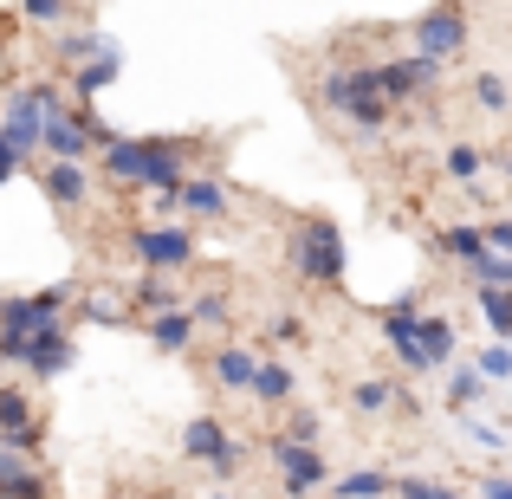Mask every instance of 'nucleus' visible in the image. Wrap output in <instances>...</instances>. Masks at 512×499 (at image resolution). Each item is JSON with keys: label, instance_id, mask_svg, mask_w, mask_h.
<instances>
[{"label": "nucleus", "instance_id": "f257e3e1", "mask_svg": "<svg viewBox=\"0 0 512 499\" xmlns=\"http://www.w3.org/2000/svg\"><path fill=\"white\" fill-rule=\"evenodd\" d=\"M104 169H111L117 182L175 195V188H182V143H130V137H111V143H104Z\"/></svg>", "mask_w": 512, "mask_h": 499}, {"label": "nucleus", "instance_id": "f03ea898", "mask_svg": "<svg viewBox=\"0 0 512 499\" xmlns=\"http://www.w3.org/2000/svg\"><path fill=\"white\" fill-rule=\"evenodd\" d=\"M344 266H350V253H344V234L325 221V214H312V221L292 234V273L299 279H312V286H338L344 279Z\"/></svg>", "mask_w": 512, "mask_h": 499}, {"label": "nucleus", "instance_id": "7ed1b4c3", "mask_svg": "<svg viewBox=\"0 0 512 499\" xmlns=\"http://www.w3.org/2000/svg\"><path fill=\"white\" fill-rule=\"evenodd\" d=\"M20 363L33 376H65L72 370V337L65 331H39V337H0V370Z\"/></svg>", "mask_w": 512, "mask_h": 499}, {"label": "nucleus", "instance_id": "20e7f679", "mask_svg": "<svg viewBox=\"0 0 512 499\" xmlns=\"http://www.w3.org/2000/svg\"><path fill=\"white\" fill-rule=\"evenodd\" d=\"M59 312H65V286L26 292V299H0V337H39V331H59Z\"/></svg>", "mask_w": 512, "mask_h": 499}, {"label": "nucleus", "instance_id": "39448f33", "mask_svg": "<svg viewBox=\"0 0 512 499\" xmlns=\"http://www.w3.org/2000/svg\"><path fill=\"white\" fill-rule=\"evenodd\" d=\"M325 104L338 117H357L363 130H376L389 117V104L376 98V85H370V65H357V72H338V78H325Z\"/></svg>", "mask_w": 512, "mask_h": 499}, {"label": "nucleus", "instance_id": "423d86ee", "mask_svg": "<svg viewBox=\"0 0 512 499\" xmlns=\"http://www.w3.org/2000/svg\"><path fill=\"white\" fill-rule=\"evenodd\" d=\"M415 59H428V65H441V59H454V52L467 46V13L461 7H428L422 20H415Z\"/></svg>", "mask_w": 512, "mask_h": 499}, {"label": "nucleus", "instance_id": "0eeeda50", "mask_svg": "<svg viewBox=\"0 0 512 499\" xmlns=\"http://www.w3.org/2000/svg\"><path fill=\"white\" fill-rule=\"evenodd\" d=\"M130 247H137L143 273H156V279L195 260V234H188V227H143V234L130 240Z\"/></svg>", "mask_w": 512, "mask_h": 499}, {"label": "nucleus", "instance_id": "6e6552de", "mask_svg": "<svg viewBox=\"0 0 512 499\" xmlns=\"http://www.w3.org/2000/svg\"><path fill=\"white\" fill-rule=\"evenodd\" d=\"M182 448L195 454V461H208L221 480H227V474H240V441H227V428L214 422V415H195V422L182 428Z\"/></svg>", "mask_w": 512, "mask_h": 499}, {"label": "nucleus", "instance_id": "1a4fd4ad", "mask_svg": "<svg viewBox=\"0 0 512 499\" xmlns=\"http://www.w3.org/2000/svg\"><path fill=\"white\" fill-rule=\"evenodd\" d=\"M435 72L441 65H428V59H389V65H370V85H376L383 104H402V98H415V91L435 85Z\"/></svg>", "mask_w": 512, "mask_h": 499}, {"label": "nucleus", "instance_id": "9d476101", "mask_svg": "<svg viewBox=\"0 0 512 499\" xmlns=\"http://www.w3.org/2000/svg\"><path fill=\"white\" fill-rule=\"evenodd\" d=\"M273 461H279V474H286V499H299V493H312V487L331 480V467L318 461V448H299V441H273Z\"/></svg>", "mask_w": 512, "mask_h": 499}, {"label": "nucleus", "instance_id": "9b49d317", "mask_svg": "<svg viewBox=\"0 0 512 499\" xmlns=\"http://www.w3.org/2000/svg\"><path fill=\"white\" fill-rule=\"evenodd\" d=\"M0 137L13 143V150H39V85H20L7 91V111H0Z\"/></svg>", "mask_w": 512, "mask_h": 499}, {"label": "nucleus", "instance_id": "f8f14e48", "mask_svg": "<svg viewBox=\"0 0 512 499\" xmlns=\"http://www.w3.org/2000/svg\"><path fill=\"white\" fill-rule=\"evenodd\" d=\"M0 448H39V422H33V402L20 389H0Z\"/></svg>", "mask_w": 512, "mask_h": 499}, {"label": "nucleus", "instance_id": "ddd939ff", "mask_svg": "<svg viewBox=\"0 0 512 499\" xmlns=\"http://www.w3.org/2000/svg\"><path fill=\"white\" fill-rule=\"evenodd\" d=\"M39 188H46V201H59V208H78V201L91 195V175L78 163H52L46 175H39Z\"/></svg>", "mask_w": 512, "mask_h": 499}, {"label": "nucleus", "instance_id": "4468645a", "mask_svg": "<svg viewBox=\"0 0 512 499\" xmlns=\"http://www.w3.org/2000/svg\"><path fill=\"white\" fill-rule=\"evenodd\" d=\"M415 344H422L428 370H441V363L454 357V325H448L441 312H422V318H415Z\"/></svg>", "mask_w": 512, "mask_h": 499}, {"label": "nucleus", "instance_id": "2eb2a0df", "mask_svg": "<svg viewBox=\"0 0 512 499\" xmlns=\"http://www.w3.org/2000/svg\"><path fill=\"white\" fill-rule=\"evenodd\" d=\"M0 499H46V480H39L13 448H0Z\"/></svg>", "mask_w": 512, "mask_h": 499}, {"label": "nucleus", "instance_id": "dca6fc26", "mask_svg": "<svg viewBox=\"0 0 512 499\" xmlns=\"http://www.w3.org/2000/svg\"><path fill=\"white\" fill-rule=\"evenodd\" d=\"M117 72H124V52H117V46H104V52H98V59H91V65H78V78H72L78 104H91V98H98V91L111 85Z\"/></svg>", "mask_w": 512, "mask_h": 499}, {"label": "nucleus", "instance_id": "f3484780", "mask_svg": "<svg viewBox=\"0 0 512 499\" xmlns=\"http://www.w3.org/2000/svg\"><path fill=\"white\" fill-rule=\"evenodd\" d=\"M175 208L201 214V221H221V214H227V195H221V182H182V188H175Z\"/></svg>", "mask_w": 512, "mask_h": 499}, {"label": "nucleus", "instance_id": "a211bd4d", "mask_svg": "<svg viewBox=\"0 0 512 499\" xmlns=\"http://www.w3.org/2000/svg\"><path fill=\"white\" fill-rule=\"evenodd\" d=\"M253 363H260V357H253V350H240V344L214 350V376H221L227 389H247L253 383Z\"/></svg>", "mask_w": 512, "mask_h": 499}, {"label": "nucleus", "instance_id": "6ab92c4d", "mask_svg": "<svg viewBox=\"0 0 512 499\" xmlns=\"http://www.w3.org/2000/svg\"><path fill=\"white\" fill-rule=\"evenodd\" d=\"M247 389H253L260 402H286V396H292V370H286V363H266V357H260V363H253V383H247Z\"/></svg>", "mask_w": 512, "mask_h": 499}, {"label": "nucleus", "instance_id": "aec40b11", "mask_svg": "<svg viewBox=\"0 0 512 499\" xmlns=\"http://www.w3.org/2000/svg\"><path fill=\"white\" fill-rule=\"evenodd\" d=\"M441 253H448V260H461V266H480V260H487L480 227H448V234H441Z\"/></svg>", "mask_w": 512, "mask_h": 499}, {"label": "nucleus", "instance_id": "412c9836", "mask_svg": "<svg viewBox=\"0 0 512 499\" xmlns=\"http://www.w3.org/2000/svg\"><path fill=\"white\" fill-rule=\"evenodd\" d=\"M480 396H487V383H480V376L467 370V363H461V370H448V409H454V415H467Z\"/></svg>", "mask_w": 512, "mask_h": 499}, {"label": "nucleus", "instance_id": "4be33fe9", "mask_svg": "<svg viewBox=\"0 0 512 499\" xmlns=\"http://www.w3.org/2000/svg\"><path fill=\"white\" fill-rule=\"evenodd\" d=\"M389 487H396L389 474H376V467H363V474H344V480H338V499H383Z\"/></svg>", "mask_w": 512, "mask_h": 499}, {"label": "nucleus", "instance_id": "5701e85b", "mask_svg": "<svg viewBox=\"0 0 512 499\" xmlns=\"http://www.w3.org/2000/svg\"><path fill=\"white\" fill-rule=\"evenodd\" d=\"M150 337H156V350H182L195 337V325H188V312H163V318H150Z\"/></svg>", "mask_w": 512, "mask_h": 499}, {"label": "nucleus", "instance_id": "b1692460", "mask_svg": "<svg viewBox=\"0 0 512 499\" xmlns=\"http://www.w3.org/2000/svg\"><path fill=\"white\" fill-rule=\"evenodd\" d=\"M104 46H111V39H98V33H65V39H59L52 52H59L65 65H91V59H98Z\"/></svg>", "mask_w": 512, "mask_h": 499}, {"label": "nucleus", "instance_id": "393cba45", "mask_svg": "<svg viewBox=\"0 0 512 499\" xmlns=\"http://www.w3.org/2000/svg\"><path fill=\"white\" fill-rule=\"evenodd\" d=\"M350 402H357V415H383L389 402H396V389H389L383 376H370V383H357V396H350Z\"/></svg>", "mask_w": 512, "mask_h": 499}, {"label": "nucleus", "instance_id": "a878e982", "mask_svg": "<svg viewBox=\"0 0 512 499\" xmlns=\"http://www.w3.org/2000/svg\"><path fill=\"white\" fill-rule=\"evenodd\" d=\"M480 318H487V325L493 331H512V292H487V286H480Z\"/></svg>", "mask_w": 512, "mask_h": 499}, {"label": "nucleus", "instance_id": "bb28decb", "mask_svg": "<svg viewBox=\"0 0 512 499\" xmlns=\"http://www.w3.org/2000/svg\"><path fill=\"white\" fill-rule=\"evenodd\" d=\"M137 305H143V312H150V318H163V312H175V292H169V279H143V292H137Z\"/></svg>", "mask_w": 512, "mask_h": 499}, {"label": "nucleus", "instance_id": "cd10ccee", "mask_svg": "<svg viewBox=\"0 0 512 499\" xmlns=\"http://www.w3.org/2000/svg\"><path fill=\"white\" fill-rule=\"evenodd\" d=\"M480 169H487L480 143H454V150H448V175H454V182H467V175H480Z\"/></svg>", "mask_w": 512, "mask_h": 499}, {"label": "nucleus", "instance_id": "c85d7f7f", "mask_svg": "<svg viewBox=\"0 0 512 499\" xmlns=\"http://www.w3.org/2000/svg\"><path fill=\"white\" fill-rule=\"evenodd\" d=\"M480 383H506V376H512V350L506 344H487V350H480Z\"/></svg>", "mask_w": 512, "mask_h": 499}, {"label": "nucleus", "instance_id": "c756f323", "mask_svg": "<svg viewBox=\"0 0 512 499\" xmlns=\"http://www.w3.org/2000/svg\"><path fill=\"white\" fill-rule=\"evenodd\" d=\"M389 493H396V499H461L454 487H441V480H409V474H402Z\"/></svg>", "mask_w": 512, "mask_h": 499}, {"label": "nucleus", "instance_id": "7c9ffc66", "mask_svg": "<svg viewBox=\"0 0 512 499\" xmlns=\"http://www.w3.org/2000/svg\"><path fill=\"white\" fill-rule=\"evenodd\" d=\"M474 273H480V286H487V292H506L512 286V260H506V253H487Z\"/></svg>", "mask_w": 512, "mask_h": 499}, {"label": "nucleus", "instance_id": "2f4dec72", "mask_svg": "<svg viewBox=\"0 0 512 499\" xmlns=\"http://www.w3.org/2000/svg\"><path fill=\"white\" fill-rule=\"evenodd\" d=\"M474 98L487 104V111H506V78L500 72H487V78H474Z\"/></svg>", "mask_w": 512, "mask_h": 499}, {"label": "nucleus", "instance_id": "473e14b6", "mask_svg": "<svg viewBox=\"0 0 512 499\" xmlns=\"http://www.w3.org/2000/svg\"><path fill=\"white\" fill-rule=\"evenodd\" d=\"M480 247H487V253H506L512 247V221H487V227H480Z\"/></svg>", "mask_w": 512, "mask_h": 499}, {"label": "nucleus", "instance_id": "72a5a7b5", "mask_svg": "<svg viewBox=\"0 0 512 499\" xmlns=\"http://www.w3.org/2000/svg\"><path fill=\"white\" fill-rule=\"evenodd\" d=\"M26 20H39V26H59V20H65V7H59V0H26Z\"/></svg>", "mask_w": 512, "mask_h": 499}, {"label": "nucleus", "instance_id": "f704fd0d", "mask_svg": "<svg viewBox=\"0 0 512 499\" xmlns=\"http://www.w3.org/2000/svg\"><path fill=\"white\" fill-rule=\"evenodd\" d=\"M85 318H104V325H117V318H124V305L98 292V299H85Z\"/></svg>", "mask_w": 512, "mask_h": 499}, {"label": "nucleus", "instance_id": "c9c22d12", "mask_svg": "<svg viewBox=\"0 0 512 499\" xmlns=\"http://www.w3.org/2000/svg\"><path fill=\"white\" fill-rule=\"evenodd\" d=\"M13 169H20V150H13V143H7V137H0V182H7V175H13Z\"/></svg>", "mask_w": 512, "mask_h": 499}, {"label": "nucleus", "instance_id": "e433bc0d", "mask_svg": "<svg viewBox=\"0 0 512 499\" xmlns=\"http://www.w3.org/2000/svg\"><path fill=\"white\" fill-rule=\"evenodd\" d=\"M480 499H512V480H500V474H493L487 487H480Z\"/></svg>", "mask_w": 512, "mask_h": 499}, {"label": "nucleus", "instance_id": "4c0bfd02", "mask_svg": "<svg viewBox=\"0 0 512 499\" xmlns=\"http://www.w3.org/2000/svg\"><path fill=\"white\" fill-rule=\"evenodd\" d=\"M214 499H227V493H214Z\"/></svg>", "mask_w": 512, "mask_h": 499}]
</instances>
